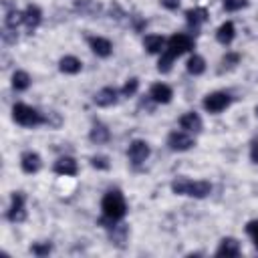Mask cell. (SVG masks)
I'll return each instance as SVG.
<instances>
[{"instance_id":"12","label":"cell","mask_w":258,"mask_h":258,"mask_svg":"<svg viewBox=\"0 0 258 258\" xmlns=\"http://www.w3.org/2000/svg\"><path fill=\"white\" fill-rule=\"evenodd\" d=\"M179 127L183 131H187V133H200L204 123H202V119H200V115L196 111H187V113H183L179 117Z\"/></svg>"},{"instance_id":"6","label":"cell","mask_w":258,"mask_h":258,"mask_svg":"<svg viewBox=\"0 0 258 258\" xmlns=\"http://www.w3.org/2000/svg\"><path fill=\"white\" fill-rule=\"evenodd\" d=\"M6 218L12 224H20L26 220V210H24V194L22 191H14L10 198V208L6 212Z\"/></svg>"},{"instance_id":"33","label":"cell","mask_w":258,"mask_h":258,"mask_svg":"<svg viewBox=\"0 0 258 258\" xmlns=\"http://www.w3.org/2000/svg\"><path fill=\"white\" fill-rule=\"evenodd\" d=\"M248 6V0H224V10L228 12H238Z\"/></svg>"},{"instance_id":"32","label":"cell","mask_w":258,"mask_h":258,"mask_svg":"<svg viewBox=\"0 0 258 258\" xmlns=\"http://www.w3.org/2000/svg\"><path fill=\"white\" fill-rule=\"evenodd\" d=\"M91 165H93L95 169H101V171H107V169L111 167L107 155H93V157H91Z\"/></svg>"},{"instance_id":"20","label":"cell","mask_w":258,"mask_h":258,"mask_svg":"<svg viewBox=\"0 0 258 258\" xmlns=\"http://www.w3.org/2000/svg\"><path fill=\"white\" fill-rule=\"evenodd\" d=\"M89 139H91L93 143H97V145L107 143V141L111 139V131H109L107 125H103V123L97 121V123L91 127V131H89Z\"/></svg>"},{"instance_id":"14","label":"cell","mask_w":258,"mask_h":258,"mask_svg":"<svg viewBox=\"0 0 258 258\" xmlns=\"http://www.w3.org/2000/svg\"><path fill=\"white\" fill-rule=\"evenodd\" d=\"M20 167L24 173H36L42 167V159L36 151H24L20 157Z\"/></svg>"},{"instance_id":"21","label":"cell","mask_w":258,"mask_h":258,"mask_svg":"<svg viewBox=\"0 0 258 258\" xmlns=\"http://www.w3.org/2000/svg\"><path fill=\"white\" fill-rule=\"evenodd\" d=\"M75 10H77L79 14H83V16L93 18V16H97V14L101 12V4L95 2V0H77V2H75Z\"/></svg>"},{"instance_id":"39","label":"cell","mask_w":258,"mask_h":258,"mask_svg":"<svg viewBox=\"0 0 258 258\" xmlns=\"http://www.w3.org/2000/svg\"><path fill=\"white\" fill-rule=\"evenodd\" d=\"M256 117H258V107H256Z\"/></svg>"},{"instance_id":"27","label":"cell","mask_w":258,"mask_h":258,"mask_svg":"<svg viewBox=\"0 0 258 258\" xmlns=\"http://www.w3.org/2000/svg\"><path fill=\"white\" fill-rule=\"evenodd\" d=\"M238 62H240V54H238V52H226V54L222 56V60H220V73L234 69Z\"/></svg>"},{"instance_id":"24","label":"cell","mask_w":258,"mask_h":258,"mask_svg":"<svg viewBox=\"0 0 258 258\" xmlns=\"http://www.w3.org/2000/svg\"><path fill=\"white\" fill-rule=\"evenodd\" d=\"M30 75L26 71H14L12 75V89L14 91H26L30 87Z\"/></svg>"},{"instance_id":"15","label":"cell","mask_w":258,"mask_h":258,"mask_svg":"<svg viewBox=\"0 0 258 258\" xmlns=\"http://www.w3.org/2000/svg\"><path fill=\"white\" fill-rule=\"evenodd\" d=\"M22 12H24V26H26L30 32L36 30L38 24L42 22V10H40L36 4H28Z\"/></svg>"},{"instance_id":"18","label":"cell","mask_w":258,"mask_h":258,"mask_svg":"<svg viewBox=\"0 0 258 258\" xmlns=\"http://www.w3.org/2000/svg\"><path fill=\"white\" fill-rule=\"evenodd\" d=\"M216 256H240V242L236 238H224L216 250Z\"/></svg>"},{"instance_id":"19","label":"cell","mask_w":258,"mask_h":258,"mask_svg":"<svg viewBox=\"0 0 258 258\" xmlns=\"http://www.w3.org/2000/svg\"><path fill=\"white\" fill-rule=\"evenodd\" d=\"M58 69H60V73H64V75H77V73H81L83 62H81L77 56L67 54V56H62V58L58 60Z\"/></svg>"},{"instance_id":"1","label":"cell","mask_w":258,"mask_h":258,"mask_svg":"<svg viewBox=\"0 0 258 258\" xmlns=\"http://www.w3.org/2000/svg\"><path fill=\"white\" fill-rule=\"evenodd\" d=\"M101 212H103V220L111 224L123 220L127 214V204H125L123 194L119 189H109L101 200Z\"/></svg>"},{"instance_id":"11","label":"cell","mask_w":258,"mask_h":258,"mask_svg":"<svg viewBox=\"0 0 258 258\" xmlns=\"http://www.w3.org/2000/svg\"><path fill=\"white\" fill-rule=\"evenodd\" d=\"M52 171L58 173V175H77L79 165H77L75 157H71V155H62V157H58V159L54 161Z\"/></svg>"},{"instance_id":"29","label":"cell","mask_w":258,"mask_h":258,"mask_svg":"<svg viewBox=\"0 0 258 258\" xmlns=\"http://www.w3.org/2000/svg\"><path fill=\"white\" fill-rule=\"evenodd\" d=\"M30 252L34 256H48L52 252V244L50 242H36V244L30 246Z\"/></svg>"},{"instance_id":"5","label":"cell","mask_w":258,"mask_h":258,"mask_svg":"<svg viewBox=\"0 0 258 258\" xmlns=\"http://www.w3.org/2000/svg\"><path fill=\"white\" fill-rule=\"evenodd\" d=\"M230 103H232V95L230 93H226V91H216V93H210V95H206L204 97V109L208 111V113H222L224 109H228L230 107Z\"/></svg>"},{"instance_id":"17","label":"cell","mask_w":258,"mask_h":258,"mask_svg":"<svg viewBox=\"0 0 258 258\" xmlns=\"http://www.w3.org/2000/svg\"><path fill=\"white\" fill-rule=\"evenodd\" d=\"M165 44H167V40H165L163 36H159V34H147V36L143 38V48H145L149 54H159V52H163V50H165Z\"/></svg>"},{"instance_id":"16","label":"cell","mask_w":258,"mask_h":258,"mask_svg":"<svg viewBox=\"0 0 258 258\" xmlns=\"http://www.w3.org/2000/svg\"><path fill=\"white\" fill-rule=\"evenodd\" d=\"M185 22H187V26H189V28L198 30L204 22H208V10H206V8H202V6L185 10Z\"/></svg>"},{"instance_id":"25","label":"cell","mask_w":258,"mask_h":258,"mask_svg":"<svg viewBox=\"0 0 258 258\" xmlns=\"http://www.w3.org/2000/svg\"><path fill=\"white\" fill-rule=\"evenodd\" d=\"M18 24H24V12H20L16 8H8L6 10V16H4V26L16 28Z\"/></svg>"},{"instance_id":"7","label":"cell","mask_w":258,"mask_h":258,"mask_svg":"<svg viewBox=\"0 0 258 258\" xmlns=\"http://www.w3.org/2000/svg\"><path fill=\"white\" fill-rule=\"evenodd\" d=\"M167 145H169L171 151L181 153V151L191 149V147L196 145V139H194L187 131H171L169 137H167Z\"/></svg>"},{"instance_id":"30","label":"cell","mask_w":258,"mask_h":258,"mask_svg":"<svg viewBox=\"0 0 258 258\" xmlns=\"http://www.w3.org/2000/svg\"><path fill=\"white\" fill-rule=\"evenodd\" d=\"M137 89H139V79L131 77V79H127V83L123 85L121 95H123V97H133V95L137 93Z\"/></svg>"},{"instance_id":"2","label":"cell","mask_w":258,"mask_h":258,"mask_svg":"<svg viewBox=\"0 0 258 258\" xmlns=\"http://www.w3.org/2000/svg\"><path fill=\"white\" fill-rule=\"evenodd\" d=\"M171 191L177 194V196H191V198H198V200H204L210 196L212 191V183L210 181H191L187 177H175L171 181Z\"/></svg>"},{"instance_id":"38","label":"cell","mask_w":258,"mask_h":258,"mask_svg":"<svg viewBox=\"0 0 258 258\" xmlns=\"http://www.w3.org/2000/svg\"><path fill=\"white\" fill-rule=\"evenodd\" d=\"M250 159L252 163H258V141H252L250 145Z\"/></svg>"},{"instance_id":"3","label":"cell","mask_w":258,"mask_h":258,"mask_svg":"<svg viewBox=\"0 0 258 258\" xmlns=\"http://www.w3.org/2000/svg\"><path fill=\"white\" fill-rule=\"evenodd\" d=\"M12 119L22 127H36V125L44 123V115L40 111H36L34 107L24 105V103H16L12 107Z\"/></svg>"},{"instance_id":"4","label":"cell","mask_w":258,"mask_h":258,"mask_svg":"<svg viewBox=\"0 0 258 258\" xmlns=\"http://www.w3.org/2000/svg\"><path fill=\"white\" fill-rule=\"evenodd\" d=\"M191 48H194V38L187 36V34H183V32L169 36V38H167V44H165V50H167L173 58H177V56L189 52Z\"/></svg>"},{"instance_id":"9","label":"cell","mask_w":258,"mask_h":258,"mask_svg":"<svg viewBox=\"0 0 258 258\" xmlns=\"http://www.w3.org/2000/svg\"><path fill=\"white\" fill-rule=\"evenodd\" d=\"M119 101V91L115 87H103L93 95V103L97 107H113Z\"/></svg>"},{"instance_id":"34","label":"cell","mask_w":258,"mask_h":258,"mask_svg":"<svg viewBox=\"0 0 258 258\" xmlns=\"http://www.w3.org/2000/svg\"><path fill=\"white\" fill-rule=\"evenodd\" d=\"M2 38H4V42H6V44H14V42L18 40V34H16V28H8V26H4V32H2Z\"/></svg>"},{"instance_id":"23","label":"cell","mask_w":258,"mask_h":258,"mask_svg":"<svg viewBox=\"0 0 258 258\" xmlns=\"http://www.w3.org/2000/svg\"><path fill=\"white\" fill-rule=\"evenodd\" d=\"M185 69H187L189 75L198 77V75H202V73L206 71V60H204L200 54H191V56L187 58V62H185Z\"/></svg>"},{"instance_id":"31","label":"cell","mask_w":258,"mask_h":258,"mask_svg":"<svg viewBox=\"0 0 258 258\" xmlns=\"http://www.w3.org/2000/svg\"><path fill=\"white\" fill-rule=\"evenodd\" d=\"M44 125H48V127H52V129H58V127L62 125V117H60V113H56V111H48V113H44Z\"/></svg>"},{"instance_id":"35","label":"cell","mask_w":258,"mask_h":258,"mask_svg":"<svg viewBox=\"0 0 258 258\" xmlns=\"http://www.w3.org/2000/svg\"><path fill=\"white\" fill-rule=\"evenodd\" d=\"M246 232L252 236V240H254V246L258 248V220H252V222H248V224H246Z\"/></svg>"},{"instance_id":"22","label":"cell","mask_w":258,"mask_h":258,"mask_svg":"<svg viewBox=\"0 0 258 258\" xmlns=\"http://www.w3.org/2000/svg\"><path fill=\"white\" fill-rule=\"evenodd\" d=\"M234 36H236V26L230 20L228 22H222L220 28L216 30V38H218L220 44H230L234 40Z\"/></svg>"},{"instance_id":"8","label":"cell","mask_w":258,"mask_h":258,"mask_svg":"<svg viewBox=\"0 0 258 258\" xmlns=\"http://www.w3.org/2000/svg\"><path fill=\"white\" fill-rule=\"evenodd\" d=\"M149 153H151V147H149L147 141H143V139H133V141L129 143L127 157H129V161H131L133 165H141V163L149 157Z\"/></svg>"},{"instance_id":"13","label":"cell","mask_w":258,"mask_h":258,"mask_svg":"<svg viewBox=\"0 0 258 258\" xmlns=\"http://www.w3.org/2000/svg\"><path fill=\"white\" fill-rule=\"evenodd\" d=\"M171 97H173V91H171L165 83H155V85H151V89H149V99H151L153 103L165 105V103L171 101Z\"/></svg>"},{"instance_id":"37","label":"cell","mask_w":258,"mask_h":258,"mask_svg":"<svg viewBox=\"0 0 258 258\" xmlns=\"http://www.w3.org/2000/svg\"><path fill=\"white\" fill-rule=\"evenodd\" d=\"M159 2H161V6L167 8V10H177L181 0H159Z\"/></svg>"},{"instance_id":"10","label":"cell","mask_w":258,"mask_h":258,"mask_svg":"<svg viewBox=\"0 0 258 258\" xmlns=\"http://www.w3.org/2000/svg\"><path fill=\"white\" fill-rule=\"evenodd\" d=\"M89 46H91V50H93L97 56H101V58H107V56L113 54V44H111V40L105 38V36H91V38H89Z\"/></svg>"},{"instance_id":"36","label":"cell","mask_w":258,"mask_h":258,"mask_svg":"<svg viewBox=\"0 0 258 258\" xmlns=\"http://www.w3.org/2000/svg\"><path fill=\"white\" fill-rule=\"evenodd\" d=\"M131 18H133V28H135V30H143V28H145V24H147L145 18H141L139 14H133Z\"/></svg>"},{"instance_id":"26","label":"cell","mask_w":258,"mask_h":258,"mask_svg":"<svg viewBox=\"0 0 258 258\" xmlns=\"http://www.w3.org/2000/svg\"><path fill=\"white\" fill-rule=\"evenodd\" d=\"M127 234H129V230H127V226L125 224H113V230L109 232V236H111V242L113 244H117V246H123V242L127 240Z\"/></svg>"},{"instance_id":"28","label":"cell","mask_w":258,"mask_h":258,"mask_svg":"<svg viewBox=\"0 0 258 258\" xmlns=\"http://www.w3.org/2000/svg\"><path fill=\"white\" fill-rule=\"evenodd\" d=\"M173 60H175V58H173L167 50H163V52H161V56H159V62H157V71H159V73H163V75H165V73H169V71H171Z\"/></svg>"}]
</instances>
